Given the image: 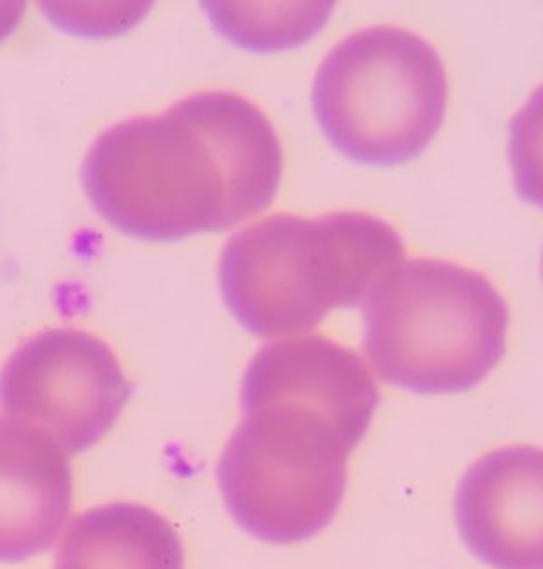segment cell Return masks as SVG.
I'll return each instance as SVG.
<instances>
[{
  "label": "cell",
  "mask_w": 543,
  "mask_h": 569,
  "mask_svg": "<svg viewBox=\"0 0 543 569\" xmlns=\"http://www.w3.org/2000/svg\"><path fill=\"white\" fill-rule=\"evenodd\" d=\"M281 174V139L260 107L232 92H202L100 134L83 162V188L123 234L168 242L261 213Z\"/></svg>",
  "instance_id": "7a4b0ae2"
},
{
  "label": "cell",
  "mask_w": 543,
  "mask_h": 569,
  "mask_svg": "<svg viewBox=\"0 0 543 569\" xmlns=\"http://www.w3.org/2000/svg\"><path fill=\"white\" fill-rule=\"evenodd\" d=\"M380 393L349 347L304 336L265 345L242 380V421L217 466L232 519L253 538L295 545L335 519L349 457Z\"/></svg>",
  "instance_id": "6da1fadb"
},
{
  "label": "cell",
  "mask_w": 543,
  "mask_h": 569,
  "mask_svg": "<svg viewBox=\"0 0 543 569\" xmlns=\"http://www.w3.org/2000/svg\"><path fill=\"white\" fill-rule=\"evenodd\" d=\"M130 396L132 385L113 349L74 328L30 338L0 372L4 415L43 429L69 455L100 442Z\"/></svg>",
  "instance_id": "8992f818"
},
{
  "label": "cell",
  "mask_w": 543,
  "mask_h": 569,
  "mask_svg": "<svg viewBox=\"0 0 543 569\" xmlns=\"http://www.w3.org/2000/svg\"><path fill=\"white\" fill-rule=\"evenodd\" d=\"M53 569H185V546L153 508L115 501L71 522Z\"/></svg>",
  "instance_id": "9c48e42d"
},
{
  "label": "cell",
  "mask_w": 543,
  "mask_h": 569,
  "mask_svg": "<svg viewBox=\"0 0 543 569\" xmlns=\"http://www.w3.org/2000/svg\"><path fill=\"white\" fill-rule=\"evenodd\" d=\"M510 310L482 272L446 260L398 261L365 305V351L382 379L416 393H459L505 353Z\"/></svg>",
  "instance_id": "277c9868"
},
{
  "label": "cell",
  "mask_w": 543,
  "mask_h": 569,
  "mask_svg": "<svg viewBox=\"0 0 543 569\" xmlns=\"http://www.w3.org/2000/svg\"><path fill=\"white\" fill-rule=\"evenodd\" d=\"M510 153L520 196L543 207V86L512 121Z\"/></svg>",
  "instance_id": "30bf717a"
},
{
  "label": "cell",
  "mask_w": 543,
  "mask_h": 569,
  "mask_svg": "<svg viewBox=\"0 0 543 569\" xmlns=\"http://www.w3.org/2000/svg\"><path fill=\"white\" fill-rule=\"evenodd\" d=\"M459 531L493 569H543V449L480 457L456 491Z\"/></svg>",
  "instance_id": "52a82bcc"
},
{
  "label": "cell",
  "mask_w": 543,
  "mask_h": 569,
  "mask_svg": "<svg viewBox=\"0 0 543 569\" xmlns=\"http://www.w3.org/2000/svg\"><path fill=\"white\" fill-rule=\"evenodd\" d=\"M323 132L365 164H400L425 151L449 102L444 62L426 39L372 26L331 49L312 88Z\"/></svg>",
  "instance_id": "5b68a950"
},
{
  "label": "cell",
  "mask_w": 543,
  "mask_h": 569,
  "mask_svg": "<svg viewBox=\"0 0 543 569\" xmlns=\"http://www.w3.org/2000/svg\"><path fill=\"white\" fill-rule=\"evenodd\" d=\"M402 258L398 230L374 214H272L228 240L219 279L238 321L272 338L353 307Z\"/></svg>",
  "instance_id": "3957f363"
},
{
  "label": "cell",
  "mask_w": 543,
  "mask_h": 569,
  "mask_svg": "<svg viewBox=\"0 0 543 569\" xmlns=\"http://www.w3.org/2000/svg\"><path fill=\"white\" fill-rule=\"evenodd\" d=\"M69 452L39 427L0 419V563L48 552L71 519Z\"/></svg>",
  "instance_id": "ba28073f"
}]
</instances>
